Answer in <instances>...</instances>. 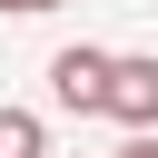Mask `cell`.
<instances>
[{
  "label": "cell",
  "mask_w": 158,
  "mask_h": 158,
  "mask_svg": "<svg viewBox=\"0 0 158 158\" xmlns=\"http://www.w3.org/2000/svg\"><path fill=\"white\" fill-rule=\"evenodd\" d=\"M99 118H118V128H158V59H118Z\"/></svg>",
  "instance_id": "obj_2"
},
{
  "label": "cell",
  "mask_w": 158,
  "mask_h": 158,
  "mask_svg": "<svg viewBox=\"0 0 158 158\" xmlns=\"http://www.w3.org/2000/svg\"><path fill=\"white\" fill-rule=\"evenodd\" d=\"M0 10H20V20H40V10H59V0H0Z\"/></svg>",
  "instance_id": "obj_5"
},
{
  "label": "cell",
  "mask_w": 158,
  "mask_h": 158,
  "mask_svg": "<svg viewBox=\"0 0 158 158\" xmlns=\"http://www.w3.org/2000/svg\"><path fill=\"white\" fill-rule=\"evenodd\" d=\"M0 158H49V138H40L30 109H0Z\"/></svg>",
  "instance_id": "obj_3"
},
{
  "label": "cell",
  "mask_w": 158,
  "mask_h": 158,
  "mask_svg": "<svg viewBox=\"0 0 158 158\" xmlns=\"http://www.w3.org/2000/svg\"><path fill=\"white\" fill-rule=\"evenodd\" d=\"M109 69H118L109 49H59V59H49V99H59V109H79V118H89V109H109Z\"/></svg>",
  "instance_id": "obj_1"
},
{
  "label": "cell",
  "mask_w": 158,
  "mask_h": 158,
  "mask_svg": "<svg viewBox=\"0 0 158 158\" xmlns=\"http://www.w3.org/2000/svg\"><path fill=\"white\" fill-rule=\"evenodd\" d=\"M118 158H158V128H128V148Z\"/></svg>",
  "instance_id": "obj_4"
}]
</instances>
